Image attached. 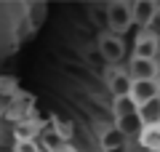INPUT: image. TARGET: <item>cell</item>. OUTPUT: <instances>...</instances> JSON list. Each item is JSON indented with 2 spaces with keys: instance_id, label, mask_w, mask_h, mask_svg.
<instances>
[{
  "instance_id": "cell-1",
  "label": "cell",
  "mask_w": 160,
  "mask_h": 152,
  "mask_svg": "<svg viewBox=\"0 0 160 152\" xmlns=\"http://www.w3.org/2000/svg\"><path fill=\"white\" fill-rule=\"evenodd\" d=\"M107 24L112 29V35H123L126 29H131V3H109L107 8Z\"/></svg>"
},
{
  "instance_id": "cell-2",
  "label": "cell",
  "mask_w": 160,
  "mask_h": 152,
  "mask_svg": "<svg viewBox=\"0 0 160 152\" xmlns=\"http://www.w3.org/2000/svg\"><path fill=\"white\" fill-rule=\"evenodd\" d=\"M99 53H102L104 62L118 64V62H123V56H126V43L120 40V35L107 32V35L99 38Z\"/></svg>"
},
{
  "instance_id": "cell-3",
  "label": "cell",
  "mask_w": 160,
  "mask_h": 152,
  "mask_svg": "<svg viewBox=\"0 0 160 152\" xmlns=\"http://www.w3.org/2000/svg\"><path fill=\"white\" fill-rule=\"evenodd\" d=\"M128 75H131V80H158V62L155 59H136L133 56Z\"/></svg>"
},
{
  "instance_id": "cell-4",
  "label": "cell",
  "mask_w": 160,
  "mask_h": 152,
  "mask_svg": "<svg viewBox=\"0 0 160 152\" xmlns=\"http://www.w3.org/2000/svg\"><path fill=\"white\" fill-rule=\"evenodd\" d=\"M155 13H158V6L149 3V0H136V3H131V19L139 27H149L152 19H155Z\"/></svg>"
},
{
  "instance_id": "cell-5",
  "label": "cell",
  "mask_w": 160,
  "mask_h": 152,
  "mask_svg": "<svg viewBox=\"0 0 160 152\" xmlns=\"http://www.w3.org/2000/svg\"><path fill=\"white\" fill-rule=\"evenodd\" d=\"M160 96V88H158V80H133L131 85V99L136 104H144V101Z\"/></svg>"
},
{
  "instance_id": "cell-6",
  "label": "cell",
  "mask_w": 160,
  "mask_h": 152,
  "mask_svg": "<svg viewBox=\"0 0 160 152\" xmlns=\"http://www.w3.org/2000/svg\"><path fill=\"white\" fill-rule=\"evenodd\" d=\"M139 120H142L144 128H152V125H160V96H155V99L144 101V104H139Z\"/></svg>"
},
{
  "instance_id": "cell-7",
  "label": "cell",
  "mask_w": 160,
  "mask_h": 152,
  "mask_svg": "<svg viewBox=\"0 0 160 152\" xmlns=\"http://www.w3.org/2000/svg\"><path fill=\"white\" fill-rule=\"evenodd\" d=\"M160 51V40L155 32H147L136 40V51H133V56L136 59H155Z\"/></svg>"
},
{
  "instance_id": "cell-8",
  "label": "cell",
  "mask_w": 160,
  "mask_h": 152,
  "mask_svg": "<svg viewBox=\"0 0 160 152\" xmlns=\"http://www.w3.org/2000/svg\"><path fill=\"white\" fill-rule=\"evenodd\" d=\"M107 85H109V91H112V96L118 99V96H131L133 80H131V75H128V72H112V75H109V80H107Z\"/></svg>"
},
{
  "instance_id": "cell-9",
  "label": "cell",
  "mask_w": 160,
  "mask_h": 152,
  "mask_svg": "<svg viewBox=\"0 0 160 152\" xmlns=\"http://www.w3.org/2000/svg\"><path fill=\"white\" fill-rule=\"evenodd\" d=\"M115 128L126 136V139H133V136H139L144 131V125L139 120V115H126V118H118V125Z\"/></svg>"
},
{
  "instance_id": "cell-10",
  "label": "cell",
  "mask_w": 160,
  "mask_h": 152,
  "mask_svg": "<svg viewBox=\"0 0 160 152\" xmlns=\"http://www.w3.org/2000/svg\"><path fill=\"white\" fill-rule=\"evenodd\" d=\"M126 141H128V139L120 134L118 128H107V131L102 134V149H104V152H109V149H123Z\"/></svg>"
},
{
  "instance_id": "cell-11",
  "label": "cell",
  "mask_w": 160,
  "mask_h": 152,
  "mask_svg": "<svg viewBox=\"0 0 160 152\" xmlns=\"http://www.w3.org/2000/svg\"><path fill=\"white\" fill-rule=\"evenodd\" d=\"M139 141H142L144 149L149 152H160V125H152V128H144L142 134L136 136Z\"/></svg>"
},
{
  "instance_id": "cell-12",
  "label": "cell",
  "mask_w": 160,
  "mask_h": 152,
  "mask_svg": "<svg viewBox=\"0 0 160 152\" xmlns=\"http://www.w3.org/2000/svg\"><path fill=\"white\" fill-rule=\"evenodd\" d=\"M112 112L115 118H126V115H136L139 112V104L131 99V96H118L112 101Z\"/></svg>"
},
{
  "instance_id": "cell-13",
  "label": "cell",
  "mask_w": 160,
  "mask_h": 152,
  "mask_svg": "<svg viewBox=\"0 0 160 152\" xmlns=\"http://www.w3.org/2000/svg\"><path fill=\"white\" fill-rule=\"evenodd\" d=\"M56 136H59V139H62V141L72 139V136H75V125H72V120L56 118Z\"/></svg>"
},
{
  "instance_id": "cell-14",
  "label": "cell",
  "mask_w": 160,
  "mask_h": 152,
  "mask_svg": "<svg viewBox=\"0 0 160 152\" xmlns=\"http://www.w3.org/2000/svg\"><path fill=\"white\" fill-rule=\"evenodd\" d=\"M27 139H35V125H16V141H27Z\"/></svg>"
},
{
  "instance_id": "cell-15",
  "label": "cell",
  "mask_w": 160,
  "mask_h": 152,
  "mask_svg": "<svg viewBox=\"0 0 160 152\" xmlns=\"http://www.w3.org/2000/svg\"><path fill=\"white\" fill-rule=\"evenodd\" d=\"M13 152H40V147H38L35 139H27V141H16L13 144Z\"/></svg>"
},
{
  "instance_id": "cell-16",
  "label": "cell",
  "mask_w": 160,
  "mask_h": 152,
  "mask_svg": "<svg viewBox=\"0 0 160 152\" xmlns=\"http://www.w3.org/2000/svg\"><path fill=\"white\" fill-rule=\"evenodd\" d=\"M109 152H126V147H123V149H109Z\"/></svg>"
}]
</instances>
